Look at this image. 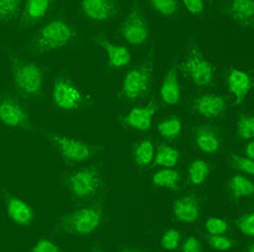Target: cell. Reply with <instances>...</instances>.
Here are the masks:
<instances>
[{
  "label": "cell",
  "mask_w": 254,
  "mask_h": 252,
  "mask_svg": "<svg viewBox=\"0 0 254 252\" xmlns=\"http://www.w3.org/2000/svg\"><path fill=\"white\" fill-rule=\"evenodd\" d=\"M76 39L75 26L64 17L47 21L28 42V50L33 54H47L69 47Z\"/></svg>",
  "instance_id": "1"
},
{
  "label": "cell",
  "mask_w": 254,
  "mask_h": 252,
  "mask_svg": "<svg viewBox=\"0 0 254 252\" xmlns=\"http://www.w3.org/2000/svg\"><path fill=\"white\" fill-rule=\"evenodd\" d=\"M7 58L11 66L14 87L24 98H39L43 93L45 73L38 63L6 49Z\"/></svg>",
  "instance_id": "2"
},
{
  "label": "cell",
  "mask_w": 254,
  "mask_h": 252,
  "mask_svg": "<svg viewBox=\"0 0 254 252\" xmlns=\"http://www.w3.org/2000/svg\"><path fill=\"white\" fill-rule=\"evenodd\" d=\"M104 219L105 212L101 204L84 205L63 215L58 219L54 230L76 237H86L95 233L104 223Z\"/></svg>",
  "instance_id": "3"
},
{
  "label": "cell",
  "mask_w": 254,
  "mask_h": 252,
  "mask_svg": "<svg viewBox=\"0 0 254 252\" xmlns=\"http://www.w3.org/2000/svg\"><path fill=\"white\" fill-rule=\"evenodd\" d=\"M43 135L54 145V148L60 153V156L65 161L72 164L86 163L102 149L101 146L93 145V144H89L86 141L77 139L70 135L53 133V131H47V130L46 131L43 130Z\"/></svg>",
  "instance_id": "4"
},
{
  "label": "cell",
  "mask_w": 254,
  "mask_h": 252,
  "mask_svg": "<svg viewBox=\"0 0 254 252\" xmlns=\"http://www.w3.org/2000/svg\"><path fill=\"white\" fill-rule=\"evenodd\" d=\"M65 185L73 199L90 200L98 195L104 185L101 167L90 165L73 171L65 177Z\"/></svg>",
  "instance_id": "5"
},
{
  "label": "cell",
  "mask_w": 254,
  "mask_h": 252,
  "mask_svg": "<svg viewBox=\"0 0 254 252\" xmlns=\"http://www.w3.org/2000/svg\"><path fill=\"white\" fill-rule=\"evenodd\" d=\"M53 103L64 112H75L87 105V97L68 77H57L51 90Z\"/></svg>",
  "instance_id": "6"
},
{
  "label": "cell",
  "mask_w": 254,
  "mask_h": 252,
  "mask_svg": "<svg viewBox=\"0 0 254 252\" xmlns=\"http://www.w3.org/2000/svg\"><path fill=\"white\" fill-rule=\"evenodd\" d=\"M183 72L193 84L199 87L210 86L214 80V69L209 59L204 57L203 52L196 45L190 46L183 59Z\"/></svg>",
  "instance_id": "7"
},
{
  "label": "cell",
  "mask_w": 254,
  "mask_h": 252,
  "mask_svg": "<svg viewBox=\"0 0 254 252\" xmlns=\"http://www.w3.org/2000/svg\"><path fill=\"white\" fill-rule=\"evenodd\" d=\"M152 82V61L148 58L140 65L128 70L122 83V94L126 100L135 101L148 94Z\"/></svg>",
  "instance_id": "8"
},
{
  "label": "cell",
  "mask_w": 254,
  "mask_h": 252,
  "mask_svg": "<svg viewBox=\"0 0 254 252\" xmlns=\"http://www.w3.org/2000/svg\"><path fill=\"white\" fill-rule=\"evenodd\" d=\"M122 38L131 46L145 45L149 38V25L145 14L142 13L137 3H134L119 28Z\"/></svg>",
  "instance_id": "9"
},
{
  "label": "cell",
  "mask_w": 254,
  "mask_h": 252,
  "mask_svg": "<svg viewBox=\"0 0 254 252\" xmlns=\"http://www.w3.org/2000/svg\"><path fill=\"white\" fill-rule=\"evenodd\" d=\"M0 123L11 130H31V117L18 100L3 97L0 100Z\"/></svg>",
  "instance_id": "10"
},
{
  "label": "cell",
  "mask_w": 254,
  "mask_h": 252,
  "mask_svg": "<svg viewBox=\"0 0 254 252\" xmlns=\"http://www.w3.org/2000/svg\"><path fill=\"white\" fill-rule=\"evenodd\" d=\"M83 15L95 22H109L119 15V4L114 0H83Z\"/></svg>",
  "instance_id": "11"
},
{
  "label": "cell",
  "mask_w": 254,
  "mask_h": 252,
  "mask_svg": "<svg viewBox=\"0 0 254 252\" xmlns=\"http://www.w3.org/2000/svg\"><path fill=\"white\" fill-rule=\"evenodd\" d=\"M54 1L51 0H28L22 13L19 14V24L17 26V32H22L31 28L32 25L38 24L40 19H43L54 7Z\"/></svg>",
  "instance_id": "12"
},
{
  "label": "cell",
  "mask_w": 254,
  "mask_h": 252,
  "mask_svg": "<svg viewBox=\"0 0 254 252\" xmlns=\"http://www.w3.org/2000/svg\"><path fill=\"white\" fill-rule=\"evenodd\" d=\"M4 205L7 216L18 226H29L35 221V209L22 199L11 193H4Z\"/></svg>",
  "instance_id": "13"
},
{
  "label": "cell",
  "mask_w": 254,
  "mask_h": 252,
  "mask_svg": "<svg viewBox=\"0 0 254 252\" xmlns=\"http://www.w3.org/2000/svg\"><path fill=\"white\" fill-rule=\"evenodd\" d=\"M156 110H158L156 102L151 101L144 106H137L131 109L130 112H127L122 117V123L127 128L137 130V131H146L152 126V119Z\"/></svg>",
  "instance_id": "14"
},
{
  "label": "cell",
  "mask_w": 254,
  "mask_h": 252,
  "mask_svg": "<svg viewBox=\"0 0 254 252\" xmlns=\"http://www.w3.org/2000/svg\"><path fill=\"white\" fill-rule=\"evenodd\" d=\"M93 42L97 47H100L107 54L109 69H119L126 66L130 62V51L125 46L116 45L114 42H109L104 35H95L93 36Z\"/></svg>",
  "instance_id": "15"
},
{
  "label": "cell",
  "mask_w": 254,
  "mask_h": 252,
  "mask_svg": "<svg viewBox=\"0 0 254 252\" xmlns=\"http://www.w3.org/2000/svg\"><path fill=\"white\" fill-rule=\"evenodd\" d=\"M173 214L183 223H193L200 215V202L195 196H184L173 204Z\"/></svg>",
  "instance_id": "16"
},
{
  "label": "cell",
  "mask_w": 254,
  "mask_h": 252,
  "mask_svg": "<svg viewBox=\"0 0 254 252\" xmlns=\"http://www.w3.org/2000/svg\"><path fill=\"white\" fill-rule=\"evenodd\" d=\"M160 100L167 106L178 105L181 101V86L178 82L176 66H172L163 76L160 83Z\"/></svg>",
  "instance_id": "17"
},
{
  "label": "cell",
  "mask_w": 254,
  "mask_h": 252,
  "mask_svg": "<svg viewBox=\"0 0 254 252\" xmlns=\"http://www.w3.org/2000/svg\"><path fill=\"white\" fill-rule=\"evenodd\" d=\"M227 102L221 95L216 94H203L197 97L193 102V110L203 117L214 119L221 116L225 112Z\"/></svg>",
  "instance_id": "18"
},
{
  "label": "cell",
  "mask_w": 254,
  "mask_h": 252,
  "mask_svg": "<svg viewBox=\"0 0 254 252\" xmlns=\"http://www.w3.org/2000/svg\"><path fill=\"white\" fill-rule=\"evenodd\" d=\"M227 84H228L229 93L235 97L236 101L242 102L250 91L252 77L248 72L234 68V69H229L228 76H227Z\"/></svg>",
  "instance_id": "19"
},
{
  "label": "cell",
  "mask_w": 254,
  "mask_h": 252,
  "mask_svg": "<svg viewBox=\"0 0 254 252\" xmlns=\"http://www.w3.org/2000/svg\"><path fill=\"white\" fill-rule=\"evenodd\" d=\"M193 139L196 146L203 151V153H217L220 151L221 146V141H220V135L214 128L209 126H196L193 130Z\"/></svg>",
  "instance_id": "20"
},
{
  "label": "cell",
  "mask_w": 254,
  "mask_h": 252,
  "mask_svg": "<svg viewBox=\"0 0 254 252\" xmlns=\"http://www.w3.org/2000/svg\"><path fill=\"white\" fill-rule=\"evenodd\" d=\"M225 13L236 24L243 26H250L254 18V3L252 0H235L229 1L225 7Z\"/></svg>",
  "instance_id": "21"
},
{
  "label": "cell",
  "mask_w": 254,
  "mask_h": 252,
  "mask_svg": "<svg viewBox=\"0 0 254 252\" xmlns=\"http://www.w3.org/2000/svg\"><path fill=\"white\" fill-rule=\"evenodd\" d=\"M228 190L234 199H243L253 195L254 185L250 178L245 175H234L228 179Z\"/></svg>",
  "instance_id": "22"
},
{
  "label": "cell",
  "mask_w": 254,
  "mask_h": 252,
  "mask_svg": "<svg viewBox=\"0 0 254 252\" xmlns=\"http://www.w3.org/2000/svg\"><path fill=\"white\" fill-rule=\"evenodd\" d=\"M155 157V145L151 139H142L133 148V158L137 165L145 167L151 164Z\"/></svg>",
  "instance_id": "23"
},
{
  "label": "cell",
  "mask_w": 254,
  "mask_h": 252,
  "mask_svg": "<svg viewBox=\"0 0 254 252\" xmlns=\"http://www.w3.org/2000/svg\"><path fill=\"white\" fill-rule=\"evenodd\" d=\"M180 174L173 168H162L156 171L152 175V183L156 188H167V189L177 190L180 183Z\"/></svg>",
  "instance_id": "24"
},
{
  "label": "cell",
  "mask_w": 254,
  "mask_h": 252,
  "mask_svg": "<svg viewBox=\"0 0 254 252\" xmlns=\"http://www.w3.org/2000/svg\"><path fill=\"white\" fill-rule=\"evenodd\" d=\"M155 164L163 168H173L180 161V151L169 145H160L155 151Z\"/></svg>",
  "instance_id": "25"
},
{
  "label": "cell",
  "mask_w": 254,
  "mask_h": 252,
  "mask_svg": "<svg viewBox=\"0 0 254 252\" xmlns=\"http://www.w3.org/2000/svg\"><path fill=\"white\" fill-rule=\"evenodd\" d=\"M183 130V121L177 116H172L167 119L162 120L158 124L159 134L166 139L177 138Z\"/></svg>",
  "instance_id": "26"
},
{
  "label": "cell",
  "mask_w": 254,
  "mask_h": 252,
  "mask_svg": "<svg viewBox=\"0 0 254 252\" xmlns=\"http://www.w3.org/2000/svg\"><path fill=\"white\" fill-rule=\"evenodd\" d=\"M210 174V165L204 160L196 158L190 164L188 170V177H190V183L193 185H202L206 181V178Z\"/></svg>",
  "instance_id": "27"
},
{
  "label": "cell",
  "mask_w": 254,
  "mask_h": 252,
  "mask_svg": "<svg viewBox=\"0 0 254 252\" xmlns=\"http://www.w3.org/2000/svg\"><path fill=\"white\" fill-rule=\"evenodd\" d=\"M22 8L19 0H0V22H10L18 18Z\"/></svg>",
  "instance_id": "28"
},
{
  "label": "cell",
  "mask_w": 254,
  "mask_h": 252,
  "mask_svg": "<svg viewBox=\"0 0 254 252\" xmlns=\"http://www.w3.org/2000/svg\"><path fill=\"white\" fill-rule=\"evenodd\" d=\"M236 134L241 139L252 141L254 134V121L250 114H242L236 121Z\"/></svg>",
  "instance_id": "29"
},
{
  "label": "cell",
  "mask_w": 254,
  "mask_h": 252,
  "mask_svg": "<svg viewBox=\"0 0 254 252\" xmlns=\"http://www.w3.org/2000/svg\"><path fill=\"white\" fill-rule=\"evenodd\" d=\"M149 6L152 7L153 10L163 17H169L173 15L178 11L180 3L174 1V0H151Z\"/></svg>",
  "instance_id": "30"
},
{
  "label": "cell",
  "mask_w": 254,
  "mask_h": 252,
  "mask_svg": "<svg viewBox=\"0 0 254 252\" xmlns=\"http://www.w3.org/2000/svg\"><path fill=\"white\" fill-rule=\"evenodd\" d=\"M229 164L232 165V168H235L239 172H243L246 175H252L254 172V164L253 160H249V158L243 157V156H231L229 158Z\"/></svg>",
  "instance_id": "31"
},
{
  "label": "cell",
  "mask_w": 254,
  "mask_h": 252,
  "mask_svg": "<svg viewBox=\"0 0 254 252\" xmlns=\"http://www.w3.org/2000/svg\"><path fill=\"white\" fill-rule=\"evenodd\" d=\"M181 241V233L176 230V229H169L166 230L163 236H162V240H160V244L165 250H169V251H173L176 250Z\"/></svg>",
  "instance_id": "32"
},
{
  "label": "cell",
  "mask_w": 254,
  "mask_h": 252,
  "mask_svg": "<svg viewBox=\"0 0 254 252\" xmlns=\"http://www.w3.org/2000/svg\"><path fill=\"white\" fill-rule=\"evenodd\" d=\"M206 230L211 236H224V233L228 230V225L221 218L213 216L206 221Z\"/></svg>",
  "instance_id": "33"
},
{
  "label": "cell",
  "mask_w": 254,
  "mask_h": 252,
  "mask_svg": "<svg viewBox=\"0 0 254 252\" xmlns=\"http://www.w3.org/2000/svg\"><path fill=\"white\" fill-rule=\"evenodd\" d=\"M207 241L211 248H214L217 251H228L231 248L235 247V241L225 236H209Z\"/></svg>",
  "instance_id": "34"
},
{
  "label": "cell",
  "mask_w": 254,
  "mask_h": 252,
  "mask_svg": "<svg viewBox=\"0 0 254 252\" xmlns=\"http://www.w3.org/2000/svg\"><path fill=\"white\" fill-rule=\"evenodd\" d=\"M238 229L242 233L248 237H253L254 236V214L253 212H248L246 215H242L241 218L236 221Z\"/></svg>",
  "instance_id": "35"
},
{
  "label": "cell",
  "mask_w": 254,
  "mask_h": 252,
  "mask_svg": "<svg viewBox=\"0 0 254 252\" xmlns=\"http://www.w3.org/2000/svg\"><path fill=\"white\" fill-rule=\"evenodd\" d=\"M28 252H61V250L57 243L49 239H42L36 241Z\"/></svg>",
  "instance_id": "36"
},
{
  "label": "cell",
  "mask_w": 254,
  "mask_h": 252,
  "mask_svg": "<svg viewBox=\"0 0 254 252\" xmlns=\"http://www.w3.org/2000/svg\"><path fill=\"white\" fill-rule=\"evenodd\" d=\"M184 7L188 10V13H190L192 15H202L204 13V3L202 0H185Z\"/></svg>",
  "instance_id": "37"
},
{
  "label": "cell",
  "mask_w": 254,
  "mask_h": 252,
  "mask_svg": "<svg viewBox=\"0 0 254 252\" xmlns=\"http://www.w3.org/2000/svg\"><path fill=\"white\" fill-rule=\"evenodd\" d=\"M183 252H202L200 241L196 237H193V236L188 237L184 241V244H183Z\"/></svg>",
  "instance_id": "38"
},
{
  "label": "cell",
  "mask_w": 254,
  "mask_h": 252,
  "mask_svg": "<svg viewBox=\"0 0 254 252\" xmlns=\"http://www.w3.org/2000/svg\"><path fill=\"white\" fill-rule=\"evenodd\" d=\"M254 144L253 141H249L248 145L245 146V154H246V158H249V160H253V156H254Z\"/></svg>",
  "instance_id": "39"
},
{
  "label": "cell",
  "mask_w": 254,
  "mask_h": 252,
  "mask_svg": "<svg viewBox=\"0 0 254 252\" xmlns=\"http://www.w3.org/2000/svg\"><path fill=\"white\" fill-rule=\"evenodd\" d=\"M121 252H142V251H138V250H123Z\"/></svg>",
  "instance_id": "40"
},
{
  "label": "cell",
  "mask_w": 254,
  "mask_h": 252,
  "mask_svg": "<svg viewBox=\"0 0 254 252\" xmlns=\"http://www.w3.org/2000/svg\"><path fill=\"white\" fill-rule=\"evenodd\" d=\"M248 252H254V246H253V244H250V246H249Z\"/></svg>",
  "instance_id": "41"
},
{
  "label": "cell",
  "mask_w": 254,
  "mask_h": 252,
  "mask_svg": "<svg viewBox=\"0 0 254 252\" xmlns=\"http://www.w3.org/2000/svg\"><path fill=\"white\" fill-rule=\"evenodd\" d=\"M91 252H102L101 247H97V248H94V250H93V251H91Z\"/></svg>",
  "instance_id": "42"
}]
</instances>
